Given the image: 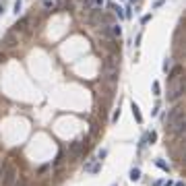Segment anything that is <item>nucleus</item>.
<instances>
[{"instance_id":"obj_23","label":"nucleus","mask_w":186,"mask_h":186,"mask_svg":"<svg viewBox=\"0 0 186 186\" xmlns=\"http://www.w3.org/2000/svg\"><path fill=\"white\" fill-rule=\"evenodd\" d=\"M163 186H174V184H172V180H168V182H163Z\"/></svg>"},{"instance_id":"obj_10","label":"nucleus","mask_w":186,"mask_h":186,"mask_svg":"<svg viewBox=\"0 0 186 186\" xmlns=\"http://www.w3.org/2000/svg\"><path fill=\"white\" fill-rule=\"evenodd\" d=\"M130 110H132V116H135V120H137V122H143V114H141V110H139V105L135 104V101H132V105H130Z\"/></svg>"},{"instance_id":"obj_13","label":"nucleus","mask_w":186,"mask_h":186,"mask_svg":"<svg viewBox=\"0 0 186 186\" xmlns=\"http://www.w3.org/2000/svg\"><path fill=\"white\" fill-rule=\"evenodd\" d=\"M50 168H52V163H44V165H39V170H37V176H44L48 170H50Z\"/></svg>"},{"instance_id":"obj_2","label":"nucleus","mask_w":186,"mask_h":186,"mask_svg":"<svg viewBox=\"0 0 186 186\" xmlns=\"http://www.w3.org/2000/svg\"><path fill=\"white\" fill-rule=\"evenodd\" d=\"M184 126H186V116L184 112L182 114H178V116L172 120V122H168V132H172V135H182L184 132Z\"/></svg>"},{"instance_id":"obj_14","label":"nucleus","mask_w":186,"mask_h":186,"mask_svg":"<svg viewBox=\"0 0 186 186\" xmlns=\"http://www.w3.org/2000/svg\"><path fill=\"white\" fill-rule=\"evenodd\" d=\"M145 139H147V143H151V145H153V143L157 141V132H153V130H151V132H147V137H145Z\"/></svg>"},{"instance_id":"obj_3","label":"nucleus","mask_w":186,"mask_h":186,"mask_svg":"<svg viewBox=\"0 0 186 186\" xmlns=\"http://www.w3.org/2000/svg\"><path fill=\"white\" fill-rule=\"evenodd\" d=\"M182 93H184V77H182V79H178V81H172V83H170V93H168V99H170V101H174V99H178Z\"/></svg>"},{"instance_id":"obj_26","label":"nucleus","mask_w":186,"mask_h":186,"mask_svg":"<svg viewBox=\"0 0 186 186\" xmlns=\"http://www.w3.org/2000/svg\"><path fill=\"white\" fill-rule=\"evenodd\" d=\"M0 60H4V58H0Z\"/></svg>"},{"instance_id":"obj_22","label":"nucleus","mask_w":186,"mask_h":186,"mask_svg":"<svg viewBox=\"0 0 186 186\" xmlns=\"http://www.w3.org/2000/svg\"><path fill=\"white\" fill-rule=\"evenodd\" d=\"M15 186H25V180H23V178H21V176H19V180L15 182Z\"/></svg>"},{"instance_id":"obj_19","label":"nucleus","mask_w":186,"mask_h":186,"mask_svg":"<svg viewBox=\"0 0 186 186\" xmlns=\"http://www.w3.org/2000/svg\"><path fill=\"white\" fill-rule=\"evenodd\" d=\"M153 95H159V83H153Z\"/></svg>"},{"instance_id":"obj_6","label":"nucleus","mask_w":186,"mask_h":186,"mask_svg":"<svg viewBox=\"0 0 186 186\" xmlns=\"http://www.w3.org/2000/svg\"><path fill=\"white\" fill-rule=\"evenodd\" d=\"M101 170V161L97 159V157H89L87 161H85V172L87 174H97Z\"/></svg>"},{"instance_id":"obj_15","label":"nucleus","mask_w":186,"mask_h":186,"mask_svg":"<svg viewBox=\"0 0 186 186\" xmlns=\"http://www.w3.org/2000/svg\"><path fill=\"white\" fill-rule=\"evenodd\" d=\"M114 12H116L118 19H126V17H124V8H120V6H114Z\"/></svg>"},{"instance_id":"obj_20","label":"nucleus","mask_w":186,"mask_h":186,"mask_svg":"<svg viewBox=\"0 0 186 186\" xmlns=\"http://www.w3.org/2000/svg\"><path fill=\"white\" fill-rule=\"evenodd\" d=\"M105 153H108V151H105V149H101V151H99V153H97V155H95V157H97V159L101 161V159H104V157H105Z\"/></svg>"},{"instance_id":"obj_1","label":"nucleus","mask_w":186,"mask_h":186,"mask_svg":"<svg viewBox=\"0 0 186 186\" xmlns=\"http://www.w3.org/2000/svg\"><path fill=\"white\" fill-rule=\"evenodd\" d=\"M19 165L12 161V159H6L0 168V186H15V182L19 180Z\"/></svg>"},{"instance_id":"obj_11","label":"nucleus","mask_w":186,"mask_h":186,"mask_svg":"<svg viewBox=\"0 0 186 186\" xmlns=\"http://www.w3.org/2000/svg\"><path fill=\"white\" fill-rule=\"evenodd\" d=\"M42 6H44V11H54V8H56V0H44V2H42Z\"/></svg>"},{"instance_id":"obj_21","label":"nucleus","mask_w":186,"mask_h":186,"mask_svg":"<svg viewBox=\"0 0 186 186\" xmlns=\"http://www.w3.org/2000/svg\"><path fill=\"white\" fill-rule=\"evenodd\" d=\"M118 118H120V110L114 112V116H112V122H118Z\"/></svg>"},{"instance_id":"obj_9","label":"nucleus","mask_w":186,"mask_h":186,"mask_svg":"<svg viewBox=\"0 0 186 186\" xmlns=\"http://www.w3.org/2000/svg\"><path fill=\"white\" fill-rule=\"evenodd\" d=\"M104 2H105V0H85V6H87L89 11H91V8L97 11V8H101V6H104Z\"/></svg>"},{"instance_id":"obj_16","label":"nucleus","mask_w":186,"mask_h":186,"mask_svg":"<svg viewBox=\"0 0 186 186\" xmlns=\"http://www.w3.org/2000/svg\"><path fill=\"white\" fill-rule=\"evenodd\" d=\"M157 168H161L163 172H170V168H168V163H163V161H157Z\"/></svg>"},{"instance_id":"obj_5","label":"nucleus","mask_w":186,"mask_h":186,"mask_svg":"<svg viewBox=\"0 0 186 186\" xmlns=\"http://www.w3.org/2000/svg\"><path fill=\"white\" fill-rule=\"evenodd\" d=\"M83 149H85V141L83 139H77V141H72V143L68 145V153L72 155V157H81Z\"/></svg>"},{"instance_id":"obj_25","label":"nucleus","mask_w":186,"mask_h":186,"mask_svg":"<svg viewBox=\"0 0 186 186\" xmlns=\"http://www.w3.org/2000/svg\"><path fill=\"white\" fill-rule=\"evenodd\" d=\"M0 15H2V6H0Z\"/></svg>"},{"instance_id":"obj_12","label":"nucleus","mask_w":186,"mask_h":186,"mask_svg":"<svg viewBox=\"0 0 186 186\" xmlns=\"http://www.w3.org/2000/svg\"><path fill=\"white\" fill-rule=\"evenodd\" d=\"M139 178H141V170H139V168H132V170H130V180L137 182Z\"/></svg>"},{"instance_id":"obj_4","label":"nucleus","mask_w":186,"mask_h":186,"mask_svg":"<svg viewBox=\"0 0 186 186\" xmlns=\"http://www.w3.org/2000/svg\"><path fill=\"white\" fill-rule=\"evenodd\" d=\"M31 23H33V17H23V19L17 21V25H15L12 31H15V33H25V31H29V29L33 27Z\"/></svg>"},{"instance_id":"obj_18","label":"nucleus","mask_w":186,"mask_h":186,"mask_svg":"<svg viewBox=\"0 0 186 186\" xmlns=\"http://www.w3.org/2000/svg\"><path fill=\"white\" fill-rule=\"evenodd\" d=\"M163 68L168 70V72H170V68H172V58H168L165 60V64H163Z\"/></svg>"},{"instance_id":"obj_7","label":"nucleus","mask_w":186,"mask_h":186,"mask_svg":"<svg viewBox=\"0 0 186 186\" xmlns=\"http://www.w3.org/2000/svg\"><path fill=\"white\" fill-rule=\"evenodd\" d=\"M2 44L6 48H15L17 44H19V33H15V31H11V33L4 35V39H2Z\"/></svg>"},{"instance_id":"obj_24","label":"nucleus","mask_w":186,"mask_h":186,"mask_svg":"<svg viewBox=\"0 0 186 186\" xmlns=\"http://www.w3.org/2000/svg\"><path fill=\"white\" fill-rule=\"evenodd\" d=\"M174 186H184V182H176V184Z\"/></svg>"},{"instance_id":"obj_17","label":"nucleus","mask_w":186,"mask_h":186,"mask_svg":"<svg viewBox=\"0 0 186 186\" xmlns=\"http://www.w3.org/2000/svg\"><path fill=\"white\" fill-rule=\"evenodd\" d=\"M21 6H23V2L17 0V2H15V12H17V15H19V11H21Z\"/></svg>"},{"instance_id":"obj_8","label":"nucleus","mask_w":186,"mask_h":186,"mask_svg":"<svg viewBox=\"0 0 186 186\" xmlns=\"http://www.w3.org/2000/svg\"><path fill=\"white\" fill-rule=\"evenodd\" d=\"M182 72H184V68H182V64H176L174 68H170V83L172 81H178V79H182Z\"/></svg>"}]
</instances>
